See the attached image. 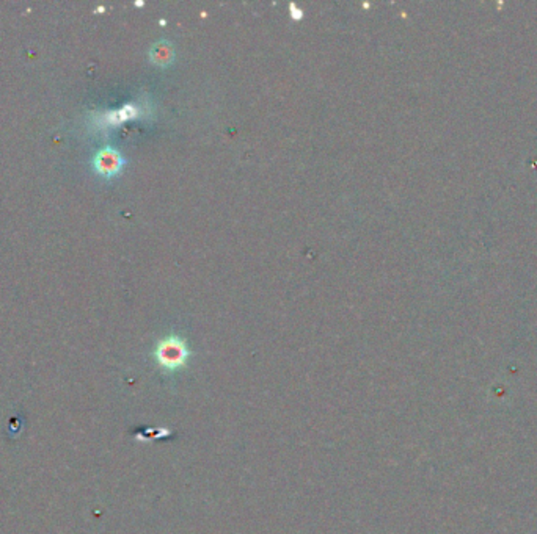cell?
Segmentation results:
<instances>
[{
	"instance_id": "cell-1",
	"label": "cell",
	"mask_w": 537,
	"mask_h": 534,
	"mask_svg": "<svg viewBox=\"0 0 537 534\" xmlns=\"http://www.w3.org/2000/svg\"><path fill=\"white\" fill-rule=\"evenodd\" d=\"M187 348L186 343L178 339V337H169L164 342L159 343L157 347V359L165 367H179L187 359Z\"/></svg>"
},
{
	"instance_id": "cell-2",
	"label": "cell",
	"mask_w": 537,
	"mask_h": 534,
	"mask_svg": "<svg viewBox=\"0 0 537 534\" xmlns=\"http://www.w3.org/2000/svg\"><path fill=\"white\" fill-rule=\"evenodd\" d=\"M123 157L121 154L116 149H111V147H106V149H101L96 154L95 157V166L97 173H101L102 175H114L118 171L121 170L123 166Z\"/></svg>"
},
{
	"instance_id": "cell-3",
	"label": "cell",
	"mask_w": 537,
	"mask_h": 534,
	"mask_svg": "<svg viewBox=\"0 0 537 534\" xmlns=\"http://www.w3.org/2000/svg\"><path fill=\"white\" fill-rule=\"evenodd\" d=\"M174 58V51L173 46L169 41H159L151 49V60L156 63V65H170Z\"/></svg>"
}]
</instances>
